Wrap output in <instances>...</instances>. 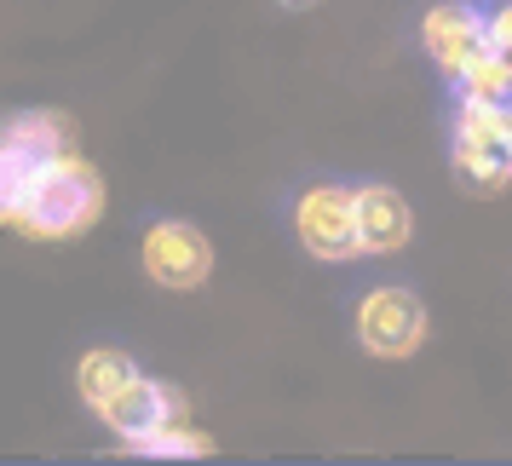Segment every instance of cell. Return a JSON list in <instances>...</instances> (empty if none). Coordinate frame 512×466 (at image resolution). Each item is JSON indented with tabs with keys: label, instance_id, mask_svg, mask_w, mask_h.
Wrapping results in <instances>:
<instances>
[{
	"label": "cell",
	"instance_id": "1",
	"mask_svg": "<svg viewBox=\"0 0 512 466\" xmlns=\"http://www.w3.org/2000/svg\"><path fill=\"white\" fill-rule=\"evenodd\" d=\"M104 213V173L81 150H52L29 167L18 190L0 202V225L29 242H75Z\"/></svg>",
	"mask_w": 512,
	"mask_h": 466
},
{
	"label": "cell",
	"instance_id": "2",
	"mask_svg": "<svg viewBox=\"0 0 512 466\" xmlns=\"http://www.w3.org/2000/svg\"><path fill=\"white\" fill-rule=\"evenodd\" d=\"M449 156H455V185L495 202L512 179V110L489 98H455Z\"/></svg>",
	"mask_w": 512,
	"mask_h": 466
},
{
	"label": "cell",
	"instance_id": "3",
	"mask_svg": "<svg viewBox=\"0 0 512 466\" xmlns=\"http://www.w3.org/2000/svg\"><path fill=\"white\" fill-rule=\"evenodd\" d=\"M351 328H357V346L369 351V357H415L426 346V334H432V311L420 300L415 288H403V282H380V288H363V300L351 311Z\"/></svg>",
	"mask_w": 512,
	"mask_h": 466
},
{
	"label": "cell",
	"instance_id": "4",
	"mask_svg": "<svg viewBox=\"0 0 512 466\" xmlns=\"http://www.w3.org/2000/svg\"><path fill=\"white\" fill-rule=\"evenodd\" d=\"M139 265L162 294H196L213 277V242L190 219H156L139 236Z\"/></svg>",
	"mask_w": 512,
	"mask_h": 466
},
{
	"label": "cell",
	"instance_id": "5",
	"mask_svg": "<svg viewBox=\"0 0 512 466\" xmlns=\"http://www.w3.org/2000/svg\"><path fill=\"white\" fill-rule=\"evenodd\" d=\"M294 236L311 259L346 265L357 259V225H351V185L328 179V185H305L294 202Z\"/></svg>",
	"mask_w": 512,
	"mask_h": 466
},
{
	"label": "cell",
	"instance_id": "6",
	"mask_svg": "<svg viewBox=\"0 0 512 466\" xmlns=\"http://www.w3.org/2000/svg\"><path fill=\"white\" fill-rule=\"evenodd\" d=\"M351 225H357V259H392L415 242V208L397 185H351Z\"/></svg>",
	"mask_w": 512,
	"mask_h": 466
},
{
	"label": "cell",
	"instance_id": "7",
	"mask_svg": "<svg viewBox=\"0 0 512 466\" xmlns=\"http://www.w3.org/2000/svg\"><path fill=\"white\" fill-rule=\"evenodd\" d=\"M104 420V432H116L121 443H139L144 432H156L167 415H190V397L179 386H167V380H150V374H133L116 397H104L93 409Z\"/></svg>",
	"mask_w": 512,
	"mask_h": 466
},
{
	"label": "cell",
	"instance_id": "8",
	"mask_svg": "<svg viewBox=\"0 0 512 466\" xmlns=\"http://www.w3.org/2000/svg\"><path fill=\"white\" fill-rule=\"evenodd\" d=\"M478 47H484V35H478V0H438V6L420 12V52L432 58L438 75H455Z\"/></svg>",
	"mask_w": 512,
	"mask_h": 466
},
{
	"label": "cell",
	"instance_id": "9",
	"mask_svg": "<svg viewBox=\"0 0 512 466\" xmlns=\"http://www.w3.org/2000/svg\"><path fill=\"white\" fill-rule=\"evenodd\" d=\"M133 374H139V357H133V351L93 346V351H81V363H75V397H81L87 409H98V403L116 397Z\"/></svg>",
	"mask_w": 512,
	"mask_h": 466
},
{
	"label": "cell",
	"instance_id": "10",
	"mask_svg": "<svg viewBox=\"0 0 512 466\" xmlns=\"http://www.w3.org/2000/svg\"><path fill=\"white\" fill-rule=\"evenodd\" d=\"M507 58H512V52L478 47L461 70L449 75V81H455V98H489V104H507V98H512V64H507Z\"/></svg>",
	"mask_w": 512,
	"mask_h": 466
},
{
	"label": "cell",
	"instance_id": "11",
	"mask_svg": "<svg viewBox=\"0 0 512 466\" xmlns=\"http://www.w3.org/2000/svg\"><path fill=\"white\" fill-rule=\"evenodd\" d=\"M133 449H144V455H173V461H185V455H208L213 438L202 432V426H190V415H167L156 432H144Z\"/></svg>",
	"mask_w": 512,
	"mask_h": 466
},
{
	"label": "cell",
	"instance_id": "12",
	"mask_svg": "<svg viewBox=\"0 0 512 466\" xmlns=\"http://www.w3.org/2000/svg\"><path fill=\"white\" fill-rule=\"evenodd\" d=\"M478 35L489 52H512V0H489L478 6Z\"/></svg>",
	"mask_w": 512,
	"mask_h": 466
},
{
	"label": "cell",
	"instance_id": "13",
	"mask_svg": "<svg viewBox=\"0 0 512 466\" xmlns=\"http://www.w3.org/2000/svg\"><path fill=\"white\" fill-rule=\"evenodd\" d=\"M277 6H288V12H311L317 0H277Z\"/></svg>",
	"mask_w": 512,
	"mask_h": 466
}]
</instances>
